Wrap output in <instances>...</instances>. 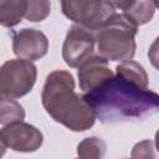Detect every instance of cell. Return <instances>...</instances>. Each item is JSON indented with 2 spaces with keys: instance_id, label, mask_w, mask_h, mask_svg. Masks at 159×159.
I'll use <instances>...</instances> for the list:
<instances>
[{
  "instance_id": "1",
  "label": "cell",
  "mask_w": 159,
  "mask_h": 159,
  "mask_svg": "<svg viewBox=\"0 0 159 159\" xmlns=\"http://www.w3.org/2000/svg\"><path fill=\"white\" fill-rule=\"evenodd\" d=\"M92 107L96 118L104 124L144 119L159 107L157 92L113 73L96 88L82 96Z\"/></svg>"
},
{
  "instance_id": "2",
  "label": "cell",
  "mask_w": 159,
  "mask_h": 159,
  "mask_svg": "<svg viewBox=\"0 0 159 159\" xmlns=\"http://www.w3.org/2000/svg\"><path fill=\"white\" fill-rule=\"evenodd\" d=\"M41 101L50 117L72 132H84L96 122L92 107L75 92V78L68 71L56 70L47 75Z\"/></svg>"
},
{
  "instance_id": "3",
  "label": "cell",
  "mask_w": 159,
  "mask_h": 159,
  "mask_svg": "<svg viewBox=\"0 0 159 159\" xmlns=\"http://www.w3.org/2000/svg\"><path fill=\"white\" fill-rule=\"evenodd\" d=\"M138 26L124 14H114L102 27L94 31L97 52L107 61L132 60L135 53Z\"/></svg>"
},
{
  "instance_id": "4",
  "label": "cell",
  "mask_w": 159,
  "mask_h": 159,
  "mask_svg": "<svg viewBox=\"0 0 159 159\" xmlns=\"http://www.w3.org/2000/svg\"><path fill=\"white\" fill-rule=\"evenodd\" d=\"M37 78L36 66L27 60H9L0 67V91L9 98H20L27 94Z\"/></svg>"
},
{
  "instance_id": "5",
  "label": "cell",
  "mask_w": 159,
  "mask_h": 159,
  "mask_svg": "<svg viewBox=\"0 0 159 159\" xmlns=\"http://www.w3.org/2000/svg\"><path fill=\"white\" fill-rule=\"evenodd\" d=\"M63 15L92 31L102 27L114 14L107 0H60Z\"/></svg>"
},
{
  "instance_id": "6",
  "label": "cell",
  "mask_w": 159,
  "mask_h": 159,
  "mask_svg": "<svg viewBox=\"0 0 159 159\" xmlns=\"http://www.w3.org/2000/svg\"><path fill=\"white\" fill-rule=\"evenodd\" d=\"M94 31L80 25H72L66 35L62 46V58L67 66L76 68L94 51Z\"/></svg>"
},
{
  "instance_id": "7",
  "label": "cell",
  "mask_w": 159,
  "mask_h": 159,
  "mask_svg": "<svg viewBox=\"0 0 159 159\" xmlns=\"http://www.w3.org/2000/svg\"><path fill=\"white\" fill-rule=\"evenodd\" d=\"M0 139L7 148L15 152L31 153L42 145L43 135L35 125L20 120L5 124L0 129Z\"/></svg>"
},
{
  "instance_id": "8",
  "label": "cell",
  "mask_w": 159,
  "mask_h": 159,
  "mask_svg": "<svg viewBox=\"0 0 159 159\" xmlns=\"http://www.w3.org/2000/svg\"><path fill=\"white\" fill-rule=\"evenodd\" d=\"M12 50L19 58L37 61L46 56L48 51V40L42 31L25 27L14 34Z\"/></svg>"
},
{
  "instance_id": "9",
  "label": "cell",
  "mask_w": 159,
  "mask_h": 159,
  "mask_svg": "<svg viewBox=\"0 0 159 159\" xmlns=\"http://www.w3.org/2000/svg\"><path fill=\"white\" fill-rule=\"evenodd\" d=\"M112 75L113 72L108 67V61L99 55H92L78 66L77 76L80 88L83 92H88Z\"/></svg>"
},
{
  "instance_id": "10",
  "label": "cell",
  "mask_w": 159,
  "mask_h": 159,
  "mask_svg": "<svg viewBox=\"0 0 159 159\" xmlns=\"http://www.w3.org/2000/svg\"><path fill=\"white\" fill-rule=\"evenodd\" d=\"M26 0H0V26L14 27L25 16Z\"/></svg>"
},
{
  "instance_id": "11",
  "label": "cell",
  "mask_w": 159,
  "mask_h": 159,
  "mask_svg": "<svg viewBox=\"0 0 159 159\" xmlns=\"http://www.w3.org/2000/svg\"><path fill=\"white\" fill-rule=\"evenodd\" d=\"M157 7V0H134L123 14L137 26L144 25L152 20Z\"/></svg>"
},
{
  "instance_id": "12",
  "label": "cell",
  "mask_w": 159,
  "mask_h": 159,
  "mask_svg": "<svg viewBox=\"0 0 159 159\" xmlns=\"http://www.w3.org/2000/svg\"><path fill=\"white\" fill-rule=\"evenodd\" d=\"M116 73H118L119 76L124 77L125 80L140 86L142 88H148V86H149V78H148V75H147L144 67L135 61H132V60L122 61L116 67Z\"/></svg>"
},
{
  "instance_id": "13",
  "label": "cell",
  "mask_w": 159,
  "mask_h": 159,
  "mask_svg": "<svg viewBox=\"0 0 159 159\" xmlns=\"http://www.w3.org/2000/svg\"><path fill=\"white\" fill-rule=\"evenodd\" d=\"M25 119L22 106L14 98L0 97V124H9Z\"/></svg>"
},
{
  "instance_id": "14",
  "label": "cell",
  "mask_w": 159,
  "mask_h": 159,
  "mask_svg": "<svg viewBox=\"0 0 159 159\" xmlns=\"http://www.w3.org/2000/svg\"><path fill=\"white\" fill-rule=\"evenodd\" d=\"M107 145L102 138L88 137L84 138L77 145V155L83 159H98L104 157Z\"/></svg>"
},
{
  "instance_id": "15",
  "label": "cell",
  "mask_w": 159,
  "mask_h": 159,
  "mask_svg": "<svg viewBox=\"0 0 159 159\" xmlns=\"http://www.w3.org/2000/svg\"><path fill=\"white\" fill-rule=\"evenodd\" d=\"M51 12L50 0H26L25 17L31 22L43 21Z\"/></svg>"
},
{
  "instance_id": "16",
  "label": "cell",
  "mask_w": 159,
  "mask_h": 159,
  "mask_svg": "<svg viewBox=\"0 0 159 159\" xmlns=\"http://www.w3.org/2000/svg\"><path fill=\"white\" fill-rule=\"evenodd\" d=\"M133 158H149L154 157V144L152 140H143L137 143L132 150Z\"/></svg>"
},
{
  "instance_id": "17",
  "label": "cell",
  "mask_w": 159,
  "mask_h": 159,
  "mask_svg": "<svg viewBox=\"0 0 159 159\" xmlns=\"http://www.w3.org/2000/svg\"><path fill=\"white\" fill-rule=\"evenodd\" d=\"M114 9L117 7V9H120V10H123V11H125L132 4H133V1L134 0H107Z\"/></svg>"
},
{
  "instance_id": "18",
  "label": "cell",
  "mask_w": 159,
  "mask_h": 159,
  "mask_svg": "<svg viewBox=\"0 0 159 159\" xmlns=\"http://www.w3.org/2000/svg\"><path fill=\"white\" fill-rule=\"evenodd\" d=\"M5 150H6V145L2 143V140L0 139V158L5 154Z\"/></svg>"
},
{
  "instance_id": "19",
  "label": "cell",
  "mask_w": 159,
  "mask_h": 159,
  "mask_svg": "<svg viewBox=\"0 0 159 159\" xmlns=\"http://www.w3.org/2000/svg\"><path fill=\"white\" fill-rule=\"evenodd\" d=\"M0 97H1V91H0Z\"/></svg>"
}]
</instances>
